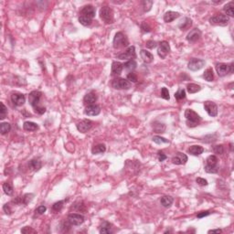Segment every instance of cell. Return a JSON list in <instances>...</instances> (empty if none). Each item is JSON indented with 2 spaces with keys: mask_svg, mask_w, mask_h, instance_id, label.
<instances>
[{
  "mask_svg": "<svg viewBox=\"0 0 234 234\" xmlns=\"http://www.w3.org/2000/svg\"><path fill=\"white\" fill-rule=\"evenodd\" d=\"M41 97H42V93L40 92H39V91H33L29 95V104L34 109L35 113L38 114H40V115L45 114V112H46V108L40 105Z\"/></svg>",
  "mask_w": 234,
  "mask_h": 234,
  "instance_id": "obj_1",
  "label": "cell"
},
{
  "mask_svg": "<svg viewBox=\"0 0 234 234\" xmlns=\"http://www.w3.org/2000/svg\"><path fill=\"white\" fill-rule=\"evenodd\" d=\"M185 117L187 119V125L189 127H196L201 121V117L191 109L185 111Z\"/></svg>",
  "mask_w": 234,
  "mask_h": 234,
  "instance_id": "obj_2",
  "label": "cell"
},
{
  "mask_svg": "<svg viewBox=\"0 0 234 234\" xmlns=\"http://www.w3.org/2000/svg\"><path fill=\"white\" fill-rule=\"evenodd\" d=\"M113 44H114V49H121V48L127 47L129 45V41H128L127 37L123 32H117L114 38Z\"/></svg>",
  "mask_w": 234,
  "mask_h": 234,
  "instance_id": "obj_3",
  "label": "cell"
},
{
  "mask_svg": "<svg viewBox=\"0 0 234 234\" xmlns=\"http://www.w3.org/2000/svg\"><path fill=\"white\" fill-rule=\"evenodd\" d=\"M233 65L231 62V64L226 63H218L216 64V71L220 77H224L226 75L233 72Z\"/></svg>",
  "mask_w": 234,
  "mask_h": 234,
  "instance_id": "obj_4",
  "label": "cell"
},
{
  "mask_svg": "<svg viewBox=\"0 0 234 234\" xmlns=\"http://www.w3.org/2000/svg\"><path fill=\"white\" fill-rule=\"evenodd\" d=\"M100 17L106 24L114 23V12L109 7H104L100 10Z\"/></svg>",
  "mask_w": 234,
  "mask_h": 234,
  "instance_id": "obj_5",
  "label": "cell"
},
{
  "mask_svg": "<svg viewBox=\"0 0 234 234\" xmlns=\"http://www.w3.org/2000/svg\"><path fill=\"white\" fill-rule=\"evenodd\" d=\"M230 22V19L227 15L223 14H217L210 19V23L211 25H217V26H226Z\"/></svg>",
  "mask_w": 234,
  "mask_h": 234,
  "instance_id": "obj_6",
  "label": "cell"
},
{
  "mask_svg": "<svg viewBox=\"0 0 234 234\" xmlns=\"http://www.w3.org/2000/svg\"><path fill=\"white\" fill-rule=\"evenodd\" d=\"M131 86V82L124 78H116L112 82V87L116 90H128Z\"/></svg>",
  "mask_w": 234,
  "mask_h": 234,
  "instance_id": "obj_7",
  "label": "cell"
},
{
  "mask_svg": "<svg viewBox=\"0 0 234 234\" xmlns=\"http://www.w3.org/2000/svg\"><path fill=\"white\" fill-rule=\"evenodd\" d=\"M95 13L96 9L93 6H92V5H87L85 7H83L82 9L81 10L80 16L93 20V19H94V17H95Z\"/></svg>",
  "mask_w": 234,
  "mask_h": 234,
  "instance_id": "obj_8",
  "label": "cell"
},
{
  "mask_svg": "<svg viewBox=\"0 0 234 234\" xmlns=\"http://www.w3.org/2000/svg\"><path fill=\"white\" fill-rule=\"evenodd\" d=\"M136 58V48L134 46H130L125 52L118 55V59L123 61H131Z\"/></svg>",
  "mask_w": 234,
  "mask_h": 234,
  "instance_id": "obj_9",
  "label": "cell"
},
{
  "mask_svg": "<svg viewBox=\"0 0 234 234\" xmlns=\"http://www.w3.org/2000/svg\"><path fill=\"white\" fill-rule=\"evenodd\" d=\"M205 64H206L205 61L200 60V59L193 58L189 61V62L188 64V68H189V70H190L192 72H197V71H199L200 69H202L205 66Z\"/></svg>",
  "mask_w": 234,
  "mask_h": 234,
  "instance_id": "obj_10",
  "label": "cell"
},
{
  "mask_svg": "<svg viewBox=\"0 0 234 234\" xmlns=\"http://www.w3.org/2000/svg\"><path fill=\"white\" fill-rule=\"evenodd\" d=\"M170 52V46H169V43L166 40L164 41H161L159 43V46H158V49H157V54L159 56L161 59H165L168 53Z\"/></svg>",
  "mask_w": 234,
  "mask_h": 234,
  "instance_id": "obj_11",
  "label": "cell"
},
{
  "mask_svg": "<svg viewBox=\"0 0 234 234\" xmlns=\"http://www.w3.org/2000/svg\"><path fill=\"white\" fill-rule=\"evenodd\" d=\"M68 221L71 225L73 226H80L84 222V217L81 214L72 213L68 216Z\"/></svg>",
  "mask_w": 234,
  "mask_h": 234,
  "instance_id": "obj_12",
  "label": "cell"
},
{
  "mask_svg": "<svg viewBox=\"0 0 234 234\" xmlns=\"http://www.w3.org/2000/svg\"><path fill=\"white\" fill-rule=\"evenodd\" d=\"M204 108L210 116L215 117L218 115V106L215 103L210 102V101H207L204 103Z\"/></svg>",
  "mask_w": 234,
  "mask_h": 234,
  "instance_id": "obj_13",
  "label": "cell"
},
{
  "mask_svg": "<svg viewBox=\"0 0 234 234\" xmlns=\"http://www.w3.org/2000/svg\"><path fill=\"white\" fill-rule=\"evenodd\" d=\"M76 126H77V129H78L79 132L84 134V133L88 132L92 128V126H93V122L91 120L85 119V120H82V121L79 122Z\"/></svg>",
  "mask_w": 234,
  "mask_h": 234,
  "instance_id": "obj_14",
  "label": "cell"
},
{
  "mask_svg": "<svg viewBox=\"0 0 234 234\" xmlns=\"http://www.w3.org/2000/svg\"><path fill=\"white\" fill-rule=\"evenodd\" d=\"M11 101L16 106H22L25 104V95L20 93H13L11 95Z\"/></svg>",
  "mask_w": 234,
  "mask_h": 234,
  "instance_id": "obj_15",
  "label": "cell"
},
{
  "mask_svg": "<svg viewBox=\"0 0 234 234\" xmlns=\"http://www.w3.org/2000/svg\"><path fill=\"white\" fill-rule=\"evenodd\" d=\"M101 113V107L97 104H91L86 106L85 110H84V114L88 116H96L98 114H100Z\"/></svg>",
  "mask_w": 234,
  "mask_h": 234,
  "instance_id": "obj_16",
  "label": "cell"
},
{
  "mask_svg": "<svg viewBox=\"0 0 234 234\" xmlns=\"http://www.w3.org/2000/svg\"><path fill=\"white\" fill-rule=\"evenodd\" d=\"M201 37V31L199 29H194L187 35V40L189 42L194 43L198 41Z\"/></svg>",
  "mask_w": 234,
  "mask_h": 234,
  "instance_id": "obj_17",
  "label": "cell"
},
{
  "mask_svg": "<svg viewBox=\"0 0 234 234\" xmlns=\"http://www.w3.org/2000/svg\"><path fill=\"white\" fill-rule=\"evenodd\" d=\"M187 162H188L187 155H185L181 152H178L176 154V156L172 158V163L175 165H185Z\"/></svg>",
  "mask_w": 234,
  "mask_h": 234,
  "instance_id": "obj_18",
  "label": "cell"
},
{
  "mask_svg": "<svg viewBox=\"0 0 234 234\" xmlns=\"http://www.w3.org/2000/svg\"><path fill=\"white\" fill-rule=\"evenodd\" d=\"M140 55H141V58L145 63L149 64L154 61V55L146 50H141Z\"/></svg>",
  "mask_w": 234,
  "mask_h": 234,
  "instance_id": "obj_19",
  "label": "cell"
},
{
  "mask_svg": "<svg viewBox=\"0 0 234 234\" xmlns=\"http://www.w3.org/2000/svg\"><path fill=\"white\" fill-rule=\"evenodd\" d=\"M96 101H97V95H96L95 93H93V92H91V93H87L83 98V104L87 106L91 105V104H94Z\"/></svg>",
  "mask_w": 234,
  "mask_h": 234,
  "instance_id": "obj_20",
  "label": "cell"
},
{
  "mask_svg": "<svg viewBox=\"0 0 234 234\" xmlns=\"http://www.w3.org/2000/svg\"><path fill=\"white\" fill-rule=\"evenodd\" d=\"M124 69V64L119 61H114L112 64V76H118L122 73Z\"/></svg>",
  "mask_w": 234,
  "mask_h": 234,
  "instance_id": "obj_21",
  "label": "cell"
},
{
  "mask_svg": "<svg viewBox=\"0 0 234 234\" xmlns=\"http://www.w3.org/2000/svg\"><path fill=\"white\" fill-rule=\"evenodd\" d=\"M180 16V14L178 12H175V11H168L165 15H164V21L167 23H170V22L174 21L176 19H178Z\"/></svg>",
  "mask_w": 234,
  "mask_h": 234,
  "instance_id": "obj_22",
  "label": "cell"
},
{
  "mask_svg": "<svg viewBox=\"0 0 234 234\" xmlns=\"http://www.w3.org/2000/svg\"><path fill=\"white\" fill-rule=\"evenodd\" d=\"M41 166H42L41 161L37 158L31 159L29 162V168L32 171H39L41 168Z\"/></svg>",
  "mask_w": 234,
  "mask_h": 234,
  "instance_id": "obj_23",
  "label": "cell"
},
{
  "mask_svg": "<svg viewBox=\"0 0 234 234\" xmlns=\"http://www.w3.org/2000/svg\"><path fill=\"white\" fill-rule=\"evenodd\" d=\"M203 152H204V148H203L201 146H191L189 148V153L191 154L192 156H199L201 155Z\"/></svg>",
  "mask_w": 234,
  "mask_h": 234,
  "instance_id": "obj_24",
  "label": "cell"
},
{
  "mask_svg": "<svg viewBox=\"0 0 234 234\" xmlns=\"http://www.w3.org/2000/svg\"><path fill=\"white\" fill-rule=\"evenodd\" d=\"M161 205L165 208H170L174 202V199L171 196H164L160 199Z\"/></svg>",
  "mask_w": 234,
  "mask_h": 234,
  "instance_id": "obj_25",
  "label": "cell"
},
{
  "mask_svg": "<svg viewBox=\"0 0 234 234\" xmlns=\"http://www.w3.org/2000/svg\"><path fill=\"white\" fill-rule=\"evenodd\" d=\"M23 128L27 132H34L39 129V125L33 122H25L23 125Z\"/></svg>",
  "mask_w": 234,
  "mask_h": 234,
  "instance_id": "obj_26",
  "label": "cell"
},
{
  "mask_svg": "<svg viewBox=\"0 0 234 234\" xmlns=\"http://www.w3.org/2000/svg\"><path fill=\"white\" fill-rule=\"evenodd\" d=\"M192 26V20L189 18H185L184 20H182L181 23L178 25V28L181 30H187Z\"/></svg>",
  "mask_w": 234,
  "mask_h": 234,
  "instance_id": "obj_27",
  "label": "cell"
},
{
  "mask_svg": "<svg viewBox=\"0 0 234 234\" xmlns=\"http://www.w3.org/2000/svg\"><path fill=\"white\" fill-rule=\"evenodd\" d=\"M137 67V63L135 60H131V61H128L127 62L124 64V68L127 71V72H132L133 71H135Z\"/></svg>",
  "mask_w": 234,
  "mask_h": 234,
  "instance_id": "obj_28",
  "label": "cell"
},
{
  "mask_svg": "<svg viewBox=\"0 0 234 234\" xmlns=\"http://www.w3.org/2000/svg\"><path fill=\"white\" fill-rule=\"evenodd\" d=\"M106 151V146L104 144H99L97 146H94L93 149H92V153L93 155H97V154H103Z\"/></svg>",
  "mask_w": 234,
  "mask_h": 234,
  "instance_id": "obj_29",
  "label": "cell"
},
{
  "mask_svg": "<svg viewBox=\"0 0 234 234\" xmlns=\"http://www.w3.org/2000/svg\"><path fill=\"white\" fill-rule=\"evenodd\" d=\"M203 78L207 81V82H212L214 80V72H213L212 68H209L204 72L203 74Z\"/></svg>",
  "mask_w": 234,
  "mask_h": 234,
  "instance_id": "obj_30",
  "label": "cell"
},
{
  "mask_svg": "<svg viewBox=\"0 0 234 234\" xmlns=\"http://www.w3.org/2000/svg\"><path fill=\"white\" fill-rule=\"evenodd\" d=\"M111 228H112V224L109 223L108 221H104L100 229V233H111L112 232Z\"/></svg>",
  "mask_w": 234,
  "mask_h": 234,
  "instance_id": "obj_31",
  "label": "cell"
},
{
  "mask_svg": "<svg viewBox=\"0 0 234 234\" xmlns=\"http://www.w3.org/2000/svg\"><path fill=\"white\" fill-rule=\"evenodd\" d=\"M3 190L8 196H12L13 195L14 189H13V186H12L10 182H6V183L3 184Z\"/></svg>",
  "mask_w": 234,
  "mask_h": 234,
  "instance_id": "obj_32",
  "label": "cell"
},
{
  "mask_svg": "<svg viewBox=\"0 0 234 234\" xmlns=\"http://www.w3.org/2000/svg\"><path fill=\"white\" fill-rule=\"evenodd\" d=\"M153 129L156 133H164L166 130V125L159 122H155L153 124Z\"/></svg>",
  "mask_w": 234,
  "mask_h": 234,
  "instance_id": "obj_33",
  "label": "cell"
},
{
  "mask_svg": "<svg viewBox=\"0 0 234 234\" xmlns=\"http://www.w3.org/2000/svg\"><path fill=\"white\" fill-rule=\"evenodd\" d=\"M218 157H216V156H214V155H211V156H210L207 160H206V165L207 166H210V167H217V165H218Z\"/></svg>",
  "mask_w": 234,
  "mask_h": 234,
  "instance_id": "obj_34",
  "label": "cell"
},
{
  "mask_svg": "<svg viewBox=\"0 0 234 234\" xmlns=\"http://www.w3.org/2000/svg\"><path fill=\"white\" fill-rule=\"evenodd\" d=\"M187 90L189 93H196L201 90V87L198 84H195V83H189L187 86Z\"/></svg>",
  "mask_w": 234,
  "mask_h": 234,
  "instance_id": "obj_35",
  "label": "cell"
},
{
  "mask_svg": "<svg viewBox=\"0 0 234 234\" xmlns=\"http://www.w3.org/2000/svg\"><path fill=\"white\" fill-rule=\"evenodd\" d=\"M233 7H234V3L233 2H230L228 3L227 5L224 6V11L226 12L227 15H229L230 17H233L234 13H233Z\"/></svg>",
  "mask_w": 234,
  "mask_h": 234,
  "instance_id": "obj_36",
  "label": "cell"
},
{
  "mask_svg": "<svg viewBox=\"0 0 234 234\" xmlns=\"http://www.w3.org/2000/svg\"><path fill=\"white\" fill-rule=\"evenodd\" d=\"M11 130V125L9 123H1L0 124V133L1 135H6Z\"/></svg>",
  "mask_w": 234,
  "mask_h": 234,
  "instance_id": "obj_37",
  "label": "cell"
},
{
  "mask_svg": "<svg viewBox=\"0 0 234 234\" xmlns=\"http://www.w3.org/2000/svg\"><path fill=\"white\" fill-rule=\"evenodd\" d=\"M153 142H155L156 144H157V145H162V144H168L169 143V141H168V139H166L164 138V137H161V136H154L153 138Z\"/></svg>",
  "mask_w": 234,
  "mask_h": 234,
  "instance_id": "obj_38",
  "label": "cell"
},
{
  "mask_svg": "<svg viewBox=\"0 0 234 234\" xmlns=\"http://www.w3.org/2000/svg\"><path fill=\"white\" fill-rule=\"evenodd\" d=\"M175 98L178 101H181L186 98V91L184 89H179L176 93H175Z\"/></svg>",
  "mask_w": 234,
  "mask_h": 234,
  "instance_id": "obj_39",
  "label": "cell"
},
{
  "mask_svg": "<svg viewBox=\"0 0 234 234\" xmlns=\"http://www.w3.org/2000/svg\"><path fill=\"white\" fill-rule=\"evenodd\" d=\"M0 105H1V110H0V119H1V120H4V119L6 118V116L8 115V108H7V106H6L3 103H1Z\"/></svg>",
  "mask_w": 234,
  "mask_h": 234,
  "instance_id": "obj_40",
  "label": "cell"
},
{
  "mask_svg": "<svg viewBox=\"0 0 234 234\" xmlns=\"http://www.w3.org/2000/svg\"><path fill=\"white\" fill-rule=\"evenodd\" d=\"M127 81H129L130 82L136 83V82H137V81H138V77H137V75L134 72H129L127 74Z\"/></svg>",
  "mask_w": 234,
  "mask_h": 234,
  "instance_id": "obj_41",
  "label": "cell"
},
{
  "mask_svg": "<svg viewBox=\"0 0 234 234\" xmlns=\"http://www.w3.org/2000/svg\"><path fill=\"white\" fill-rule=\"evenodd\" d=\"M142 5H143V8H144V10L146 12H147L151 9L152 6H153V1H148V0H145L142 2Z\"/></svg>",
  "mask_w": 234,
  "mask_h": 234,
  "instance_id": "obj_42",
  "label": "cell"
},
{
  "mask_svg": "<svg viewBox=\"0 0 234 234\" xmlns=\"http://www.w3.org/2000/svg\"><path fill=\"white\" fill-rule=\"evenodd\" d=\"M64 202H65V200H61V201L54 203L53 206H52V210H53L54 211H60L62 209V207H63Z\"/></svg>",
  "mask_w": 234,
  "mask_h": 234,
  "instance_id": "obj_43",
  "label": "cell"
},
{
  "mask_svg": "<svg viewBox=\"0 0 234 234\" xmlns=\"http://www.w3.org/2000/svg\"><path fill=\"white\" fill-rule=\"evenodd\" d=\"M161 97L165 100H169L170 96H169V92L166 87H163L161 90Z\"/></svg>",
  "mask_w": 234,
  "mask_h": 234,
  "instance_id": "obj_44",
  "label": "cell"
},
{
  "mask_svg": "<svg viewBox=\"0 0 234 234\" xmlns=\"http://www.w3.org/2000/svg\"><path fill=\"white\" fill-rule=\"evenodd\" d=\"M213 152L215 154H218V155H223L224 153V147L222 145H220V146H216L213 147Z\"/></svg>",
  "mask_w": 234,
  "mask_h": 234,
  "instance_id": "obj_45",
  "label": "cell"
},
{
  "mask_svg": "<svg viewBox=\"0 0 234 234\" xmlns=\"http://www.w3.org/2000/svg\"><path fill=\"white\" fill-rule=\"evenodd\" d=\"M204 169L205 171L207 172V173H212V174H215V173H217L218 170H219V168H218V167H210V166H205V168H204Z\"/></svg>",
  "mask_w": 234,
  "mask_h": 234,
  "instance_id": "obj_46",
  "label": "cell"
},
{
  "mask_svg": "<svg viewBox=\"0 0 234 234\" xmlns=\"http://www.w3.org/2000/svg\"><path fill=\"white\" fill-rule=\"evenodd\" d=\"M141 29L143 32H150L151 31V27L149 26L148 23L144 21L141 24Z\"/></svg>",
  "mask_w": 234,
  "mask_h": 234,
  "instance_id": "obj_47",
  "label": "cell"
},
{
  "mask_svg": "<svg viewBox=\"0 0 234 234\" xmlns=\"http://www.w3.org/2000/svg\"><path fill=\"white\" fill-rule=\"evenodd\" d=\"M46 210H47V208L45 207V206H40V207H38L37 209H36V210H35V213H36V215H42L44 213L46 212Z\"/></svg>",
  "mask_w": 234,
  "mask_h": 234,
  "instance_id": "obj_48",
  "label": "cell"
},
{
  "mask_svg": "<svg viewBox=\"0 0 234 234\" xmlns=\"http://www.w3.org/2000/svg\"><path fill=\"white\" fill-rule=\"evenodd\" d=\"M146 46L147 49H150V50H153L155 48L157 47V42L154 41V40H148L147 42L146 43Z\"/></svg>",
  "mask_w": 234,
  "mask_h": 234,
  "instance_id": "obj_49",
  "label": "cell"
},
{
  "mask_svg": "<svg viewBox=\"0 0 234 234\" xmlns=\"http://www.w3.org/2000/svg\"><path fill=\"white\" fill-rule=\"evenodd\" d=\"M196 182H197L199 186H201V187L208 186V181L206 180L205 178H198L196 179Z\"/></svg>",
  "mask_w": 234,
  "mask_h": 234,
  "instance_id": "obj_50",
  "label": "cell"
},
{
  "mask_svg": "<svg viewBox=\"0 0 234 234\" xmlns=\"http://www.w3.org/2000/svg\"><path fill=\"white\" fill-rule=\"evenodd\" d=\"M22 233H36V231L30 227H25L21 230Z\"/></svg>",
  "mask_w": 234,
  "mask_h": 234,
  "instance_id": "obj_51",
  "label": "cell"
},
{
  "mask_svg": "<svg viewBox=\"0 0 234 234\" xmlns=\"http://www.w3.org/2000/svg\"><path fill=\"white\" fill-rule=\"evenodd\" d=\"M3 210H4V211L6 212V214H8V215H10L11 213H12V210H11L10 204H9V203L5 204L4 207H3Z\"/></svg>",
  "mask_w": 234,
  "mask_h": 234,
  "instance_id": "obj_52",
  "label": "cell"
},
{
  "mask_svg": "<svg viewBox=\"0 0 234 234\" xmlns=\"http://www.w3.org/2000/svg\"><path fill=\"white\" fill-rule=\"evenodd\" d=\"M210 214V211H209V210H206V211H201V212L198 213L197 217H198L199 219H202V218H204V217H207V216H209Z\"/></svg>",
  "mask_w": 234,
  "mask_h": 234,
  "instance_id": "obj_53",
  "label": "cell"
},
{
  "mask_svg": "<svg viewBox=\"0 0 234 234\" xmlns=\"http://www.w3.org/2000/svg\"><path fill=\"white\" fill-rule=\"evenodd\" d=\"M157 155H158V159H159L160 162H162V161H164V160H166L167 158H168V157H167V156H166L163 152H161V151L158 152V154H157Z\"/></svg>",
  "mask_w": 234,
  "mask_h": 234,
  "instance_id": "obj_54",
  "label": "cell"
},
{
  "mask_svg": "<svg viewBox=\"0 0 234 234\" xmlns=\"http://www.w3.org/2000/svg\"><path fill=\"white\" fill-rule=\"evenodd\" d=\"M221 233L222 232V231L221 230H220V229H218V230H210V231H209V233Z\"/></svg>",
  "mask_w": 234,
  "mask_h": 234,
  "instance_id": "obj_55",
  "label": "cell"
}]
</instances>
